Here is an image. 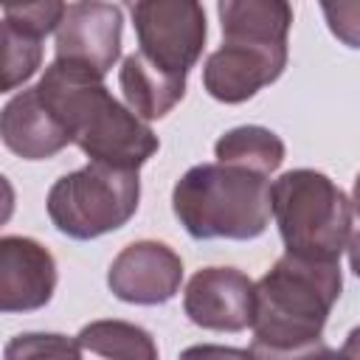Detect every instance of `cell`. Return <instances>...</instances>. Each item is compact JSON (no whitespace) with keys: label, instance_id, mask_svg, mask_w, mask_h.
<instances>
[{"label":"cell","instance_id":"52a82bcc","mask_svg":"<svg viewBox=\"0 0 360 360\" xmlns=\"http://www.w3.org/2000/svg\"><path fill=\"white\" fill-rule=\"evenodd\" d=\"M129 11L138 53L158 70L186 79L205 48V8L194 0H141Z\"/></svg>","mask_w":360,"mask_h":360},{"label":"cell","instance_id":"4fadbf2b","mask_svg":"<svg viewBox=\"0 0 360 360\" xmlns=\"http://www.w3.org/2000/svg\"><path fill=\"white\" fill-rule=\"evenodd\" d=\"M118 87L127 107L141 121L169 115L186 96V79L158 70L143 53H127L118 68Z\"/></svg>","mask_w":360,"mask_h":360},{"label":"cell","instance_id":"ba28073f","mask_svg":"<svg viewBox=\"0 0 360 360\" xmlns=\"http://www.w3.org/2000/svg\"><path fill=\"white\" fill-rule=\"evenodd\" d=\"M183 284V259L158 239H138L121 248L107 270L110 292L124 304L158 307L172 301Z\"/></svg>","mask_w":360,"mask_h":360},{"label":"cell","instance_id":"9a60e30c","mask_svg":"<svg viewBox=\"0 0 360 360\" xmlns=\"http://www.w3.org/2000/svg\"><path fill=\"white\" fill-rule=\"evenodd\" d=\"M76 340L82 343V349L107 360H158V343L152 332L118 318L84 323Z\"/></svg>","mask_w":360,"mask_h":360},{"label":"cell","instance_id":"8992f818","mask_svg":"<svg viewBox=\"0 0 360 360\" xmlns=\"http://www.w3.org/2000/svg\"><path fill=\"white\" fill-rule=\"evenodd\" d=\"M141 202L138 172L112 169L104 163H87L62 174L45 200L51 225L79 242L98 239L124 228Z\"/></svg>","mask_w":360,"mask_h":360},{"label":"cell","instance_id":"6da1fadb","mask_svg":"<svg viewBox=\"0 0 360 360\" xmlns=\"http://www.w3.org/2000/svg\"><path fill=\"white\" fill-rule=\"evenodd\" d=\"M34 87L90 163L138 172L160 149L152 127L112 98L104 76L87 65L53 59Z\"/></svg>","mask_w":360,"mask_h":360},{"label":"cell","instance_id":"d6986e66","mask_svg":"<svg viewBox=\"0 0 360 360\" xmlns=\"http://www.w3.org/2000/svg\"><path fill=\"white\" fill-rule=\"evenodd\" d=\"M321 14L332 37H338L346 48L360 51V0H335V3L323 0Z\"/></svg>","mask_w":360,"mask_h":360},{"label":"cell","instance_id":"5b68a950","mask_svg":"<svg viewBox=\"0 0 360 360\" xmlns=\"http://www.w3.org/2000/svg\"><path fill=\"white\" fill-rule=\"evenodd\" d=\"M273 219L284 253L312 262H340L352 239V200L343 188L315 169H290L270 186Z\"/></svg>","mask_w":360,"mask_h":360},{"label":"cell","instance_id":"3957f363","mask_svg":"<svg viewBox=\"0 0 360 360\" xmlns=\"http://www.w3.org/2000/svg\"><path fill=\"white\" fill-rule=\"evenodd\" d=\"M340 290V262H312L284 253L256 281L253 346L287 352L321 340Z\"/></svg>","mask_w":360,"mask_h":360},{"label":"cell","instance_id":"2e32d148","mask_svg":"<svg viewBox=\"0 0 360 360\" xmlns=\"http://www.w3.org/2000/svg\"><path fill=\"white\" fill-rule=\"evenodd\" d=\"M42 65V37L3 20V93L25 84Z\"/></svg>","mask_w":360,"mask_h":360},{"label":"cell","instance_id":"7c38bea8","mask_svg":"<svg viewBox=\"0 0 360 360\" xmlns=\"http://www.w3.org/2000/svg\"><path fill=\"white\" fill-rule=\"evenodd\" d=\"M0 135L3 143L22 160H48L73 143L68 129L39 98L37 87H25L6 101L0 112Z\"/></svg>","mask_w":360,"mask_h":360},{"label":"cell","instance_id":"8fae6325","mask_svg":"<svg viewBox=\"0 0 360 360\" xmlns=\"http://www.w3.org/2000/svg\"><path fill=\"white\" fill-rule=\"evenodd\" d=\"M59 273L53 253L31 239L8 233L0 239V309L34 312L42 309L56 290Z\"/></svg>","mask_w":360,"mask_h":360},{"label":"cell","instance_id":"7402d4cb","mask_svg":"<svg viewBox=\"0 0 360 360\" xmlns=\"http://www.w3.org/2000/svg\"><path fill=\"white\" fill-rule=\"evenodd\" d=\"M340 354H343L346 360H360V326H354V329L346 335V340H343V346H340Z\"/></svg>","mask_w":360,"mask_h":360},{"label":"cell","instance_id":"9c48e42d","mask_svg":"<svg viewBox=\"0 0 360 360\" xmlns=\"http://www.w3.org/2000/svg\"><path fill=\"white\" fill-rule=\"evenodd\" d=\"M256 281L236 267H202L183 292V312L211 332H242L253 323Z\"/></svg>","mask_w":360,"mask_h":360},{"label":"cell","instance_id":"5bb4252c","mask_svg":"<svg viewBox=\"0 0 360 360\" xmlns=\"http://www.w3.org/2000/svg\"><path fill=\"white\" fill-rule=\"evenodd\" d=\"M214 155H217V163L245 166L250 172L270 177L284 163V141L267 127L245 124L219 135L214 143Z\"/></svg>","mask_w":360,"mask_h":360},{"label":"cell","instance_id":"7a4b0ae2","mask_svg":"<svg viewBox=\"0 0 360 360\" xmlns=\"http://www.w3.org/2000/svg\"><path fill=\"white\" fill-rule=\"evenodd\" d=\"M217 14L222 45L202 65V87L222 104H242L284 73L292 6L284 0H219Z\"/></svg>","mask_w":360,"mask_h":360},{"label":"cell","instance_id":"ffe728a7","mask_svg":"<svg viewBox=\"0 0 360 360\" xmlns=\"http://www.w3.org/2000/svg\"><path fill=\"white\" fill-rule=\"evenodd\" d=\"M250 352H253V360H346L340 352H335L323 340H315V343H307L298 349H287V352H276V349L250 343Z\"/></svg>","mask_w":360,"mask_h":360},{"label":"cell","instance_id":"30bf717a","mask_svg":"<svg viewBox=\"0 0 360 360\" xmlns=\"http://www.w3.org/2000/svg\"><path fill=\"white\" fill-rule=\"evenodd\" d=\"M124 14L112 3H68L56 28V59L79 62L107 76L121 56Z\"/></svg>","mask_w":360,"mask_h":360},{"label":"cell","instance_id":"603a6c76","mask_svg":"<svg viewBox=\"0 0 360 360\" xmlns=\"http://www.w3.org/2000/svg\"><path fill=\"white\" fill-rule=\"evenodd\" d=\"M346 253H349V267H352V273L360 278V228L352 233V239H349V245H346Z\"/></svg>","mask_w":360,"mask_h":360},{"label":"cell","instance_id":"277c9868","mask_svg":"<svg viewBox=\"0 0 360 360\" xmlns=\"http://www.w3.org/2000/svg\"><path fill=\"white\" fill-rule=\"evenodd\" d=\"M270 177L231 163H197L172 188V211L191 239H256L273 217Z\"/></svg>","mask_w":360,"mask_h":360},{"label":"cell","instance_id":"e0dca14e","mask_svg":"<svg viewBox=\"0 0 360 360\" xmlns=\"http://www.w3.org/2000/svg\"><path fill=\"white\" fill-rule=\"evenodd\" d=\"M3 360H82V343L59 332H20L6 343Z\"/></svg>","mask_w":360,"mask_h":360},{"label":"cell","instance_id":"ac0fdd59","mask_svg":"<svg viewBox=\"0 0 360 360\" xmlns=\"http://www.w3.org/2000/svg\"><path fill=\"white\" fill-rule=\"evenodd\" d=\"M68 6L59 0H39V3H22V6H6L3 8V20L14 22L17 28L37 34V37H48L51 31L59 28L62 17H65Z\"/></svg>","mask_w":360,"mask_h":360},{"label":"cell","instance_id":"cb8c5ba5","mask_svg":"<svg viewBox=\"0 0 360 360\" xmlns=\"http://www.w3.org/2000/svg\"><path fill=\"white\" fill-rule=\"evenodd\" d=\"M352 208H354V214L360 217V172H357L354 186H352Z\"/></svg>","mask_w":360,"mask_h":360},{"label":"cell","instance_id":"44dd1931","mask_svg":"<svg viewBox=\"0 0 360 360\" xmlns=\"http://www.w3.org/2000/svg\"><path fill=\"white\" fill-rule=\"evenodd\" d=\"M177 360H253V352L236 346H219V343H194L183 349Z\"/></svg>","mask_w":360,"mask_h":360}]
</instances>
